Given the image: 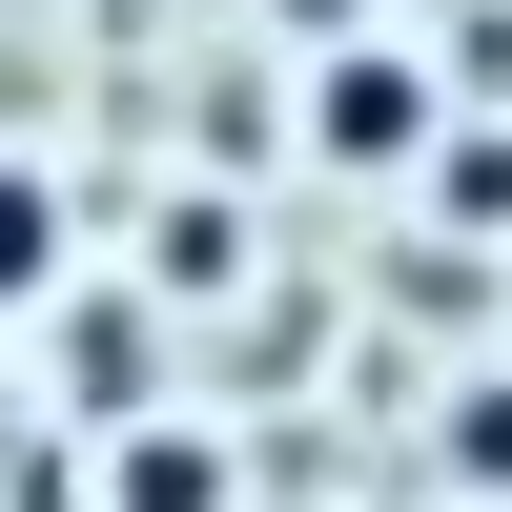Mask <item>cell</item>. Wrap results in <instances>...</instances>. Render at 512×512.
<instances>
[{"label":"cell","mask_w":512,"mask_h":512,"mask_svg":"<svg viewBox=\"0 0 512 512\" xmlns=\"http://www.w3.org/2000/svg\"><path fill=\"white\" fill-rule=\"evenodd\" d=\"M62 287H82V205H62V164H21V144H0V328H21V308H62Z\"/></svg>","instance_id":"cell-2"},{"label":"cell","mask_w":512,"mask_h":512,"mask_svg":"<svg viewBox=\"0 0 512 512\" xmlns=\"http://www.w3.org/2000/svg\"><path fill=\"white\" fill-rule=\"evenodd\" d=\"M308 144L328 164H431V62H410V41H349V62L308 82Z\"/></svg>","instance_id":"cell-1"},{"label":"cell","mask_w":512,"mask_h":512,"mask_svg":"<svg viewBox=\"0 0 512 512\" xmlns=\"http://www.w3.org/2000/svg\"><path fill=\"white\" fill-rule=\"evenodd\" d=\"M103 512H226V451H205V431H144L103 472Z\"/></svg>","instance_id":"cell-3"},{"label":"cell","mask_w":512,"mask_h":512,"mask_svg":"<svg viewBox=\"0 0 512 512\" xmlns=\"http://www.w3.org/2000/svg\"><path fill=\"white\" fill-rule=\"evenodd\" d=\"M451 472H472V492H512V369H492L472 410H451Z\"/></svg>","instance_id":"cell-4"}]
</instances>
